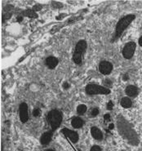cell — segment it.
<instances>
[{
  "instance_id": "cell-31",
  "label": "cell",
  "mask_w": 142,
  "mask_h": 151,
  "mask_svg": "<svg viewBox=\"0 0 142 151\" xmlns=\"http://www.w3.org/2000/svg\"><path fill=\"white\" fill-rule=\"evenodd\" d=\"M47 151H55V150H47Z\"/></svg>"
},
{
  "instance_id": "cell-3",
  "label": "cell",
  "mask_w": 142,
  "mask_h": 151,
  "mask_svg": "<svg viewBox=\"0 0 142 151\" xmlns=\"http://www.w3.org/2000/svg\"><path fill=\"white\" fill-rule=\"evenodd\" d=\"M47 122L50 124L52 130H56L59 128L62 121V114L57 110H53L48 113L47 116Z\"/></svg>"
},
{
  "instance_id": "cell-26",
  "label": "cell",
  "mask_w": 142,
  "mask_h": 151,
  "mask_svg": "<svg viewBox=\"0 0 142 151\" xmlns=\"http://www.w3.org/2000/svg\"><path fill=\"white\" fill-rule=\"evenodd\" d=\"M41 5H35L34 7V10H40L41 9Z\"/></svg>"
},
{
  "instance_id": "cell-20",
  "label": "cell",
  "mask_w": 142,
  "mask_h": 151,
  "mask_svg": "<svg viewBox=\"0 0 142 151\" xmlns=\"http://www.w3.org/2000/svg\"><path fill=\"white\" fill-rule=\"evenodd\" d=\"M98 114H99V110H98V109L95 108V109L92 110V111H91V115H92V116L95 117V116H97Z\"/></svg>"
},
{
  "instance_id": "cell-16",
  "label": "cell",
  "mask_w": 142,
  "mask_h": 151,
  "mask_svg": "<svg viewBox=\"0 0 142 151\" xmlns=\"http://www.w3.org/2000/svg\"><path fill=\"white\" fill-rule=\"evenodd\" d=\"M23 14H24V16L30 17V18H37L38 17V15L36 14L35 11H34L33 10H29V9L23 11Z\"/></svg>"
},
{
  "instance_id": "cell-23",
  "label": "cell",
  "mask_w": 142,
  "mask_h": 151,
  "mask_svg": "<svg viewBox=\"0 0 142 151\" xmlns=\"http://www.w3.org/2000/svg\"><path fill=\"white\" fill-rule=\"evenodd\" d=\"M69 88V84L68 83H64V84H63V88L68 89Z\"/></svg>"
},
{
  "instance_id": "cell-6",
  "label": "cell",
  "mask_w": 142,
  "mask_h": 151,
  "mask_svg": "<svg viewBox=\"0 0 142 151\" xmlns=\"http://www.w3.org/2000/svg\"><path fill=\"white\" fill-rule=\"evenodd\" d=\"M136 50V43L134 42H130L125 45L123 49V55L126 59H130L133 56V54Z\"/></svg>"
},
{
  "instance_id": "cell-21",
  "label": "cell",
  "mask_w": 142,
  "mask_h": 151,
  "mask_svg": "<svg viewBox=\"0 0 142 151\" xmlns=\"http://www.w3.org/2000/svg\"><path fill=\"white\" fill-rule=\"evenodd\" d=\"M113 106H114V104H113V102H112L111 101H109L108 106H107V109H108L109 110H111L113 109Z\"/></svg>"
},
{
  "instance_id": "cell-32",
  "label": "cell",
  "mask_w": 142,
  "mask_h": 151,
  "mask_svg": "<svg viewBox=\"0 0 142 151\" xmlns=\"http://www.w3.org/2000/svg\"><path fill=\"white\" fill-rule=\"evenodd\" d=\"M122 151H125V150H122Z\"/></svg>"
},
{
  "instance_id": "cell-8",
  "label": "cell",
  "mask_w": 142,
  "mask_h": 151,
  "mask_svg": "<svg viewBox=\"0 0 142 151\" xmlns=\"http://www.w3.org/2000/svg\"><path fill=\"white\" fill-rule=\"evenodd\" d=\"M113 69V65L109 61H101L99 65V70L103 74H109Z\"/></svg>"
},
{
  "instance_id": "cell-1",
  "label": "cell",
  "mask_w": 142,
  "mask_h": 151,
  "mask_svg": "<svg viewBox=\"0 0 142 151\" xmlns=\"http://www.w3.org/2000/svg\"><path fill=\"white\" fill-rule=\"evenodd\" d=\"M117 126L120 135L128 141L131 146H137L139 144V137L131 123L127 122L122 115L117 119Z\"/></svg>"
},
{
  "instance_id": "cell-22",
  "label": "cell",
  "mask_w": 142,
  "mask_h": 151,
  "mask_svg": "<svg viewBox=\"0 0 142 151\" xmlns=\"http://www.w3.org/2000/svg\"><path fill=\"white\" fill-rule=\"evenodd\" d=\"M11 17V14H10V13H6V14H4V16H3V20H7V19H9Z\"/></svg>"
},
{
  "instance_id": "cell-9",
  "label": "cell",
  "mask_w": 142,
  "mask_h": 151,
  "mask_svg": "<svg viewBox=\"0 0 142 151\" xmlns=\"http://www.w3.org/2000/svg\"><path fill=\"white\" fill-rule=\"evenodd\" d=\"M20 118L22 123H25L28 121V106L25 103H21L20 105Z\"/></svg>"
},
{
  "instance_id": "cell-2",
  "label": "cell",
  "mask_w": 142,
  "mask_h": 151,
  "mask_svg": "<svg viewBox=\"0 0 142 151\" xmlns=\"http://www.w3.org/2000/svg\"><path fill=\"white\" fill-rule=\"evenodd\" d=\"M136 18L135 15L133 14H130L127 15L123 18H122L118 22L117 25H116V30H115V36L113 39V41H114L115 39H117L118 38H119L121 36V34H123V32L128 27V25L131 23V21Z\"/></svg>"
},
{
  "instance_id": "cell-19",
  "label": "cell",
  "mask_w": 142,
  "mask_h": 151,
  "mask_svg": "<svg viewBox=\"0 0 142 151\" xmlns=\"http://www.w3.org/2000/svg\"><path fill=\"white\" fill-rule=\"evenodd\" d=\"M39 114H40L39 109H35V110H34V111H33V115H34V117H38V116H39Z\"/></svg>"
},
{
  "instance_id": "cell-4",
  "label": "cell",
  "mask_w": 142,
  "mask_h": 151,
  "mask_svg": "<svg viewBox=\"0 0 142 151\" xmlns=\"http://www.w3.org/2000/svg\"><path fill=\"white\" fill-rule=\"evenodd\" d=\"M87 48V43L84 40H80L79 42L76 44L75 47V51H74L73 60L75 64H81L82 62V55L83 52L86 50Z\"/></svg>"
},
{
  "instance_id": "cell-13",
  "label": "cell",
  "mask_w": 142,
  "mask_h": 151,
  "mask_svg": "<svg viewBox=\"0 0 142 151\" xmlns=\"http://www.w3.org/2000/svg\"><path fill=\"white\" fill-rule=\"evenodd\" d=\"M58 64V60L54 56H50L47 57L46 60V65L50 68V69H54Z\"/></svg>"
},
{
  "instance_id": "cell-18",
  "label": "cell",
  "mask_w": 142,
  "mask_h": 151,
  "mask_svg": "<svg viewBox=\"0 0 142 151\" xmlns=\"http://www.w3.org/2000/svg\"><path fill=\"white\" fill-rule=\"evenodd\" d=\"M90 151H102L101 150V148L98 146H93L91 148V150Z\"/></svg>"
},
{
  "instance_id": "cell-14",
  "label": "cell",
  "mask_w": 142,
  "mask_h": 151,
  "mask_svg": "<svg viewBox=\"0 0 142 151\" xmlns=\"http://www.w3.org/2000/svg\"><path fill=\"white\" fill-rule=\"evenodd\" d=\"M83 123H84V122L83 121V119L79 117L74 118L72 119V121H71V125L74 127V128H82L83 125Z\"/></svg>"
},
{
  "instance_id": "cell-29",
  "label": "cell",
  "mask_w": 142,
  "mask_h": 151,
  "mask_svg": "<svg viewBox=\"0 0 142 151\" xmlns=\"http://www.w3.org/2000/svg\"><path fill=\"white\" fill-rule=\"evenodd\" d=\"M22 17H17V21H19V22H21V21H22Z\"/></svg>"
},
{
  "instance_id": "cell-5",
  "label": "cell",
  "mask_w": 142,
  "mask_h": 151,
  "mask_svg": "<svg viewBox=\"0 0 142 151\" xmlns=\"http://www.w3.org/2000/svg\"><path fill=\"white\" fill-rule=\"evenodd\" d=\"M86 92L89 95H96V94L106 95L110 93V90L97 84H88L86 87Z\"/></svg>"
},
{
  "instance_id": "cell-30",
  "label": "cell",
  "mask_w": 142,
  "mask_h": 151,
  "mask_svg": "<svg viewBox=\"0 0 142 151\" xmlns=\"http://www.w3.org/2000/svg\"><path fill=\"white\" fill-rule=\"evenodd\" d=\"M139 44L142 47V36L140 38V39H139Z\"/></svg>"
},
{
  "instance_id": "cell-27",
  "label": "cell",
  "mask_w": 142,
  "mask_h": 151,
  "mask_svg": "<svg viewBox=\"0 0 142 151\" xmlns=\"http://www.w3.org/2000/svg\"><path fill=\"white\" fill-rule=\"evenodd\" d=\"M11 8H12V6L7 5V7H6L5 8H4V10H5V11H8V10H10V9H11Z\"/></svg>"
},
{
  "instance_id": "cell-11",
  "label": "cell",
  "mask_w": 142,
  "mask_h": 151,
  "mask_svg": "<svg viewBox=\"0 0 142 151\" xmlns=\"http://www.w3.org/2000/svg\"><path fill=\"white\" fill-rule=\"evenodd\" d=\"M91 136L96 139V140H101L103 138V134L101 131L97 127H92L91 129Z\"/></svg>"
},
{
  "instance_id": "cell-25",
  "label": "cell",
  "mask_w": 142,
  "mask_h": 151,
  "mask_svg": "<svg viewBox=\"0 0 142 151\" xmlns=\"http://www.w3.org/2000/svg\"><path fill=\"white\" fill-rule=\"evenodd\" d=\"M104 118H105V119L106 121H109V120L110 119V115H109V114H105V115L104 116Z\"/></svg>"
},
{
  "instance_id": "cell-28",
  "label": "cell",
  "mask_w": 142,
  "mask_h": 151,
  "mask_svg": "<svg viewBox=\"0 0 142 151\" xmlns=\"http://www.w3.org/2000/svg\"><path fill=\"white\" fill-rule=\"evenodd\" d=\"M114 128V125L113 124V123H111V124L109 126V129H110V130H111V129H113Z\"/></svg>"
},
{
  "instance_id": "cell-7",
  "label": "cell",
  "mask_w": 142,
  "mask_h": 151,
  "mask_svg": "<svg viewBox=\"0 0 142 151\" xmlns=\"http://www.w3.org/2000/svg\"><path fill=\"white\" fill-rule=\"evenodd\" d=\"M61 132H62L63 134H65V136L67 138H69V140H71L73 143L75 144V143L78 142L79 136V134H78L76 132L71 131V130H69V129H67V128L62 129Z\"/></svg>"
},
{
  "instance_id": "cell-10",
  "label": "cell",
  "mask_w": 142,
  "mask_h": 151,
  "mask_svg": "<svg viewBox=\"0 0 142 151\" xmlns=\"http://www.w3.org/2000/svg\"><path fill=\"white\" fill-rule=\"evenodd\" d=\"M52 138V132H47L45 133L42 135L41 138H40V142L43 146L47 145Z\"/></svg>"
},
{
  "instance_id": "cell-15",
  "label": "cell",
  "mask_w": 142,
  "mask_h": 151,
  "mask_svg": "<svg viewBox=\"0 0 142 151\" xmlns=\"http://www.w3.org/2000/svg\"><path fill=\"white\" fill-rule=\"evenodd\" d=\"M132 105L131 99H129L128 97H123L121 101V106L123 108H130Z\"/></svg>"
},
{
  "instance_id": "cell-24",
  "label": "cell",
  "mask_w": 142,
  "mask_h": 151,
  "mask_svg": "<svg viewBox=\"0 0 142 151\" xmlns=\"http://www.w3.org/2000/svg\"><path fill=\"white\" fill-rule=\"evenodd\" d=\"M104 84H105V85H107V86H109V85H111V81H109V79H106L105 82H104Z\"/></svg>"
},
{
  "instance_id": "cell-12",
  "label": "cell",
  "mask_w": 142,
  "mask_h": 151,
  "mask_svg": "<svg viewBox=\"0 0 142 151\" xmlns=\"http://www.w3.org/2000/svg\"><path fill=\"white\" fill-rule=\"evenodd\" d=\"M126 94L128 96H136L138 94V88L136 86L130 85L126 88Z\"/></svg>"
},
{
  "instance_id": "cell-17",
  "label": "cell",
  "mask_w": 142,
  "mask_h": 151,
  "mask_svg": "<svg viewBox=\"0 0 142 151\" xmlns=\"http://www.w3.org/2000/svg\"><path fill=\"white\" fill-rule=\"evenodd\" d=\"M87 111V106L84 105H79L77 107V112L79 114H83Z\"/></svg>"
}]
</instances>
